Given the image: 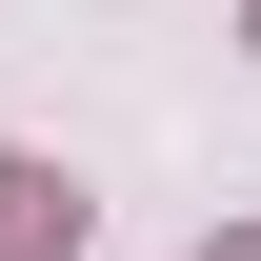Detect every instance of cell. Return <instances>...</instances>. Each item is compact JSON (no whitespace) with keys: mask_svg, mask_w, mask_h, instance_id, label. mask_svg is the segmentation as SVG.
<instances>
[{"mask_svg":"<svg viewBox=\"0 0 261 261\" xmlns=\"http://www.w3.org/2000/svg\"><path fill=\"white\" fill-rule=\"evenodd\" d=\"M0 261H81V181L61 161H0Z\"/></svg>","mask_w":261,"mask_h":261,"instance_id":"obj_1","label":"cell"},{"mask_svg":"<svg viewBox=\"0 0 261 261\" xmlns=\"http://www.w3.org/2000/svg\"><path fill=\"white\" fill-rule=\"evenodd\" d=\"M201 261H261V221H241V241H201Z\"/></svg>","mask_w":261,"mask_h":261,"instance_id":"obj_2","label":"cell"}]
</instances>
